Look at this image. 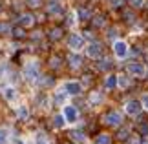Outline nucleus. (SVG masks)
<instances>
[{"label":"nucleus","instance_id":"obj_1","mask_svg":"<svg viewBox=\"0 0 148 144\" xmlns=\"http://www.w3.org/2000/svg\"><path fill=\"white\" fill-rule=\"evenodd\" d=\"M104 122H106L108 126H113V128H117V126H121L123 117H121V113H119V111H110V113L104 117Z\"/></svg>","mask_w":148,"mask_h":144},{"label":"nucleus","instance_id":"obj_2","mask_svg":"<svg viewBox=\"0 0 148 144\" xmlns=\"http://www.w3.org/2000/svg\"><path fill=\"white\" fill-rule=\"evenodd\" d=\"M24 75H26V78L29 80V82H35V80L38 78V70H37V64H35V62H29V64L26 66Z\"/></svg>","mask_w":148,"mask_h":144},{"label":"nucleus","instance_id":"obj_3","mask_svg":"<svg viewBox=\"0 0 148 144\" xmlns=\"http://www.w3.org/2000/svg\"><path fill=\"white\" fill-rule=\"evenodd\" d=\"M101 53H102L101 44H99V42H90V46L86 48V55L92 57V59H99Z\"/></svg>","mask_w":148,"mask_h":144},{"label":"nucleus","instance_id":"obj_4","mask_svg":"<svg viewBox=\"0 0 148 144\" xmlns=\"http://www.w3.org/2000/svg\"><path fill=\"white\" fill-rule=\"evenodd\" d=\"M128 73L135 75V77H145L146 75V68L139 62H134V64H128Z\"/></svg>","mask_w":148,"mask_h":144},{"label":"nucleus","instance_id":"obj_5","mask_svg":"<svg viewBox=\"0 0 148 144\" xmlns=\"http://www.w3.org/2000/svg\"><path fill=\"white\" fill-rule=\"evenodd\" d=\"M68 46H70L71 49H75V51H79L84 46V38L81 37V35H71L70 38H68Z\"/></svg>","mask_w":148,"mask_h":144},{"label":"nucleus","instance_id":"obj_6","mask_svg":"<svg viewBox=\"0 0 148 144\" xmlns=\"http://www.w3.org/2000/svg\"><path fill=\"white\" fill-rule=\"evenodd\" d=\"M113 51H115V55L119 59H124V57L128 55V46L124 42H121V40H117V42L113 44Z\"/></svg>","mask_w":148,"mask_h":144},{"label":"nucleus","instance_id":"obj_7","mask_svg":"<svg viewBox=\"0 0 148 144\" xmlns=\"http://www.w3.org/2000/svg\"><path fill=\"white\" fill-rule=\"evenodd\" d=\"M141 108H143V104L139 100H128L126 102V113L128 115H137L141 111Z\"/></svg>","mask_w":148,"mask_h":144},{"label":"nucleus","instance_id":"obj_8","mask_svg":"<svg viewBox=\"0 0 148 144\" xmlns=\"http://www.w3.org/2000/svg\"><path fill=\"white\" fill-rule=\"evenodd\" d=\"M64 91H66V95H79L82 91V86L79 82H68L64 86Z\"/></svg>","mask_w":148,"mask_h":144},{"label":"nucleus","instance_id":"obj_9","mask_svg":"<svg viewBox=\"0 0 148 144\" xmlns=\"http://www.w3.org/2000/svg\"><path fill=\"white\" fill-rule=\"evenodd\" d=\"M64 119L68 120V122H75L77 120V109L73 106H66L64 108Z\"/></svg>","mask_w":148,"mask_h":144},{"label":"nucleus","instance_id":"obj_10","mask_svg":"<svg viewBox=\"0 0 148 144\" xmlns=\"http://www.w3.org/2000/svg\"><path fill=\"white\" fill-rule=\"evenodd\" d=\"M70 137H71V139L75 141V142H86V135H84L82 131H79V130L71 131V133H70Z\"/></svg>","mask_w":148,"mask_h":144},{"label":"nucleus","instance_id":"obj_11","mask_svg":"<svg viewBox=\"0 0 148 144\" xmlns=\"http://www.w3.org/2000/svg\"><path fill=\"white\" fill-rule=\"evenodd\" d=\"M48 13L49 15H60L62 13V8H60V4H57V2H51L48 5Z\"/></svg>","mask_w":148,"mask_h":144},{"label":"nucleus","instance_id":"obj_12","mask_svg":"<svg viewBox=\"0 0 148 144\" xmlns=\"http://www.w3.org/2000/svg\"><path fill=\"white\" fill-rule=\"evenodd\" d=\"M117 75H110V77H108L106 78V88L108 89H112V88H115V86H117Z\"/></svg>","mask_w":148,"mask_h":144},{"label":"nucleus","instance_id":"obj_13","mask_svg":"<svg viewBox=\"0 0 148 144\" xmlns=\"http://www.w3.org/2000/svg\"><path fill=\"white\" fill-rule=\"evenodd\" d=\"M20 24L26 26V27L31 26V24H33V15H29V13H27V15H22V16H20Z\"/></svg>","mask_w":148,"mask_h":144},{"label":"nucleus","instance_id":"obj_14","mask_svg":"<svg viewBox=\"0 0 148 144\" xmlns=\"http://www.w3.org/2000/svg\"><path fill=\"white\" fill-rule=\"evenodd\" d=\"M81 62H82V59L79 55H71L70 57V64H71V68H79L81 66Z\"/></svg>","mask_w":148,"mask_h":144},{"label":"nucleus","instance_id":"obj_15","mask_svg":"<svg viewBox=\"0 0 148 144\" xmlns=\"http://www.w3.org/2000/svg\"><path fill=\"white\" fill-rule=\"evenodd\" d=\"M53 126H55V128H62V126H64V117H62V115H55Z\"/></svg>","mask_w":148,"mask_h":144},{"label":"nucleus","instance_id":"obj_16","mask_svg":"<svg viewBox=\"0 0 148 144\" xmlns=\"http://www.w3.org/2000/svg\"><path fill=\"white\" fill-rule=\"evenodd\" d=\"M77 13H79V18H81V20H88V18H90V11L84 9V8H81Z\"/></svg>","mask_w":148,"mask_h":144},{"label":"nucleus","instance_id":"obj_17","mask_svg":"<svg viewBox=\"0 0 148 144\" xmlns=\"http://www.w3.org/2000/svg\"><path fill=\"white\" fill-rule=\"evenodd\" d=\"M108 68H112V60L110 59H102L101 64H99V70H108Z\"/></svg>","mask_w":148,"mask_h":144},{"label":"nucleus","instance_id":"obj_18","mask_svg":"<svg viewBox=\"0 0 148 144\" xmlns=\"http://www.w3.org/2000/svg\"><path fill=\"white\" fill-rule=\"evenodd\" d=\"M128 135H130V130H128V128H121V130H119V133H117V137H119L121 141H124Z\"/></svg>","mask_w":148,"mask_h":144},{"label":"nucleus","instance_id":"obj_19","mask_svg":"<svg viewBox=\"0 0 148 144\" xmlns=\"http://www.w3.org/2000/svg\"><path fill=\"white\" fill-rule=\"evenodd\" d=\"M95 144H110V137L108 135H99L97 141H95Z\"/></svg>","mask_w":148,"mask_h":144},{"label":"nucleus","instance_id":"obj_20","mask_svg":"<svg viewBox=\"0 0 148 144\" xmlns=\"http://www.w3.org/2000/svg\"><path fill=\"white\" fill-rule=\"evenodd\" d=\"M139 133H141V135H145V137H148V124H146V122L139 124Z\"/></svg>","mask_w":148,"mask_h":144},{"label":"nucleus","instance_id":"obj_21","mask_svg":"<svg viewBox=\"0 0 148 144\" xmlns=\"http://www.w3.org/2000/svg\"><path fill=\"white\" fill-rule=\"evenodd\" d=\"M0 144H8V131L0 130Z\"/></svg>","mask_w":148,"mask_h":144},{"label":"nucleus","instance_id":"obj_22","mask_svg":"<svg viewBox=\"0 0 148 144\" xmlns=\"http://www.w3.org/2000/svg\"><path fill=\"white\" fill-rule=\"evenodd\" d=\"M5 99H8V100H13L15 99V89L13 88H8V89H5Z\"/></svg>","mask_w":148,"mask_h":144},{"label":"nucleus","instance_id":"obj_23","mask_svg":"<svg viewBox=\"0 0 148 144\" xmlns=\"http://www.w3.org/2000/svg\"><path fill=\"white\" fill-rule=\"evenodd\" d=\"M60 33H62L60 29H51V33H49V37L53 38V40H59V38H60Z\"/></svg>","mask_w":148,"mask_h":144},{"label":"nucleus","instance_id":"obj_24","mask_svg":"<svg viewBox=\"0 0 148 144\" xmlns=\"http://www.w3.org/2000/svg\"><path fill=\"white\" fill-rule=\"evenodd\" d=\"M128 2L132 4L134 8H143V5H145V0H128Z\"/></svg>","mask_w":148,"mask_h":144},{"label":"nucleus","instance_id":"obj_25","mask_svg":"<svg viewBox=\"0 0 148 144\" xmlns=\"http://www.w3.org/2000/svg\"><path fill=\"white\" fill-rule=\"evenodd\" d=\"M9 31H11L9 24H0V33H2V35H5V33H9Z\"/></svg>","mask_w":148,"mask_h":144},{"label":"nucleus","instance_id":"obj_26","mask_svg":"<svg viewBox=\"0 0 148 144\" xmlns=\"http://www.w3.org/2000/svg\"><path fill=\"white\" fill-rule=\"evenodd\" d=\"M90 100H92L93 104H97V102H101V100H102V95H99V93H93L92 97H90Z\"/></svg>","mask_w":148,"mask_h":144},{"label":"nucleus","instance_id":"obj_27","mask_svg":"<svg viewBox=\"0 0 148 144\" xmlns=\"http://www.w3.org/2000/svg\"><path fill=\"white\" fill-rule=\"evenodd\" d=\"M93 24L97 26V27H102L104 26V18H102V16H95V20H93Z\"/></svg>","mask_w":148,"mask_h":144},{"label":"nucleus","instance_id":"obj_28","mask_svg":"<svg viewBox=\"0 0 148 144\" xmlns=\"http://www.w3.org/2000/svg\"><path fill=\"white\" fill-rule=\"evenodd\" d=\"M37 144H49V142L46 141V137H44V133H38V137H37Z\"/></svg>","mask_w":148,"mask_h":144},{"label":"nucleus","instance_id":"obj_29","mask_svg":"<svg viewBox=\"0 0 148 144\" xmlns=\"http://www.w3.org/2000/svg\"><path fill=\"white\" fill-rule=\"evenodd\" d=\"M60 66V59L59 57H53V59H51V68H59Z\"/></svg>","mask_w":148,"mask_h":144},{"label":"nucleus","instance_id":"obj_30","mask_svg":"<svg viewBox=\"0 0 148 144\" xmlns=\"http://www.w3.org/2000/svg\"><path fill=\"white\" fill-rule=\"evenodd\" d=\"M27 5H29V8H38V5H40V0H27Z\"/></svg>","mask_w":148,"mask_h":144},{"label":"nucleus","instance_id":"obj_31","mask_svg":"<svg viewBox=\"0 0 148 144\" xmlns=\"http://www.w3.org/2000/svg\"><path fill=\"white\" fill-rule=\"evenodd\" d=\"M18 117H20V119H27V109H26V108H20V109H18Z\"/></svg>","mask_w":148,"mask_h":144},{"label":"nucleus","instance_id":"obj_32","mask_svg":"<svg viewBox=\"0 0 148 144\" xmlns=\"http://www.w3.org/2000/svg\"><path fill=\"white\" fill-rule=\"evenodd\" d=\"M24 35H26L24 29H20V27H16V29H15V37H16V38H22Z\"/></svg>","mask_w":148,"mask_h":144},{"label":"nucleus","instance_id":"obj_33","mask_svg":"<svg viewBox=\"0 0 148 144\" xmlns=\"http://www.w3.org/2000/svg\"><path fill=\"white\" fill-rule=\"evenodd\" d=\"M119 84H121V88H126V86H128L126 77H119Z\"/></svg>","mask_w":148,"mask_h":144},{"label":"nucleus","instance_id":"obj_34","mask_svg":"<svg viewBox=\"0 0 148 144\" xmlns=\"http://www.w3.org/2000/svg\"><path fill=\"white\" fill-rule=\"evenodd\" d=\"M64 93H66V91H64ZM64 93H59V95L55 97V104H60V102L64 100Z\"/></svg>","mask_w":148,"mask_h":144},{"label":"nucleus","instance_id":"obj_35","mask_svg":"<svg viewBox=\"0 0 148 144\" xmlns=\"http://www.w3.org/2000/svg\"><path fill=\"white\" fill-rule=\"evenodd\" d=\"M66 24H68V26H70V27H71L73 24H75V20H73V15H71V13H70V15H68V18H66Z\"/></svg>","mask_w":148,"mask_h":144},{"label":"nucleus","instance_id":"obj_36","mask_svg":"<svg viewBox=\"0 0 148 144\" xmlns=\"http://www.w3.org/2000/svg\"><path fill=\"white\" fill-rule=\"evenodd\" d=\"M141 104H143V106L148 109V95H143V99H141Z\"/></svg>","mask_w":148,"mask_h":144},{"label":"nucleus","instance_id":"obj_37","mask_svg":"<svg viewBox=\"0 0 148 144\" xmlns=\"http://www.w3.org/2000/svg\"><path fill=\"white\" fill-rule=\"evenodd\" d=\"M115 37H117V31H115V29H110V33H108V38H110V40H113Z\"/></svg>","mask_w":148,"mask_h":144},{"label":"nucleus","instance_id":"obj_38","mask_svg":"<svg viewBox=\"0 0 148 144\" xmlns=\"http://www.w3.org/2000/svg\"><path fill=\"white\" fill-rule=\"evenodd\" d=\"M16 144H22V142H20V141H16Z\"/></svg>","mask_w":148,"mask_h":144},{"label":"nucleus","instance_id":"obj_39","mask_svg":"<svg viewBox=\"0 0 148 144\" xmlns=\"http://www.w3.org/2000/svg\"><path fill=\"white\" fill-rule=\"evenodd\" d=\"M141 144H148V142H141Z\"/></svg>","mask_w":148,"mask_h":144}]
</instances>
